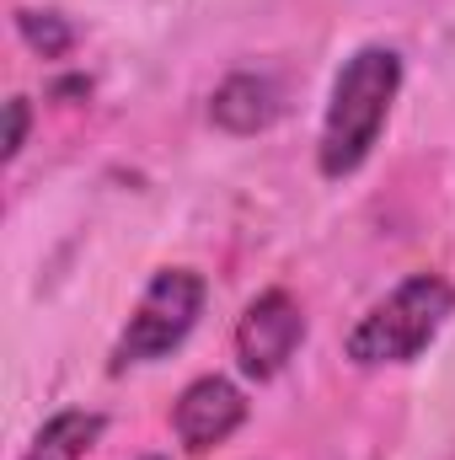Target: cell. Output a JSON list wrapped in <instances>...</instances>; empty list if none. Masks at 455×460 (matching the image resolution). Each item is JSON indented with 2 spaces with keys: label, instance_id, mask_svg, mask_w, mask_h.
<instances>
[{
  "label": "cell",
  "instance_id": "11",
  "mask_svg": "<svg viewBox=\"0 0 455 460\" xmlns=\"http://www.w3.org/2000/svg\"><path fill=\"white\" fill-rule=\"evenodd\" d=\"M139 460H166V456H139Z\"/></svg>",
  "mask_w": 455,
  "mask_h": 460
},
{
  "label": "cell",
  "instance_id": "4",
  "mask_svg": "<svg viewBox=\"0 0 455 460\" xmlns=\"http://www.w3.org/2000/svg\"><path fill=\"white\" fill-rule=\"evenodd\" d=\"M306 343V311L290 289H263L236 322V364L246 380H273Z\"/></svg>",
  "mask_w": 455,
  "mask_h": 460
},
{
  "label": "cell",
  "instance_id": "6",
  "mask_svg": "<svg viewBox=\"0 0 455 460\" xmlns=\"http://www.w3.org/2000/svg\"><path fill=\"white\" fill-rule=\"evenodd\" d=\"M284 113V92L273 75H257V70H236L215 86L210 97V118L226 128V134H263L273 128Z\"/></svg>",
  "mask_w": 455,
  "mask_h": 460
},
{
  "label": "cell",
  "instance_id": "10",
  "mask_svg": "<svg viewBox=\"0 0 455 460\" xmlns=\"http://www.w3.org/2000/svg\"><path fill=\"white\" fill-rule=\"evenodd\" d=\"M86 92H92V81H81V75H76V81H59V86H54V97H86Z\"/></svg>",
  "mask_w": 455,
  "mask_h": 460
},
{
  "label": "cell",
  "instance_id": "3",
  "mask_svg": "<svg viewBox=\"0 0 455 460\" xmlns=\"http://www.w3.org/2000/svg\"><path fill=\"white\" fill-rule=\"evenodd\" d=\"M204 295H210L204 273H193V268H161V273L145 284V295H139V305H134V316H129V327H123V338H118L113 369L166 358L172 348L199 327Z\"/></svg>",
  "mask_w": 455,
  "mask_h": 460
},
{
  "label": "cell",
  "instance_id": "7",
  "mask_svg": "<svg viewBox=\"0 0 455 460\" xmlns=\"http://www.w3.org/2000/svg\"><path fill=\"white\" fill-rule=\"evenodd\" d=\"M103 429H108L103 412L65 407V412H54V418L32 434V445H27L22 460H86V450L103 439Z\"/></svg>",
  "mask_w": 455,
  "mask_h": 460
},
{
  "label": "cell",
  "instance_id": "9",
  "mask_svg": "<svg viewBox=\"0 0 455 460\" xmlns=\"http://www.w3.org/2000/svg\"><path fill=\"white\" fill-rule=\"evenodd\" d=\"M27 123H32L27 97H11V102H5V161L22 155V145H27Z\"/></svg>",
  "mask_w": 455,
  "mask_h": 460
},
{
  "label": "cell",
  "instance_id": "2",
  "mask_svg": "<svg viewBox=\"0 0 455 460\" xmlns=\"http://www.w3.org/2000/svg\"><path fill=\"white\" fill-rule=\"evenodd\" d=\"M455 316V284L445 273H413L402 279L370 316H359V327L348 332V358L359 369H380V364H407L440 338V327Z\"/></svg>",
  "mask_w": 455,
  "mask_h": 460
},
{
  "label": "cell",
  "instance_id": "8",
  "mask_svg": "<svg viewBox=\"0 0 455 460\" xmlns=\"http://www.w3.org/2000/svg\"><path fill=\"white\" fill-rule=\"evenodd\" d=\"M16 32L32 54L43 59H65L76 49V27L59 16V11H16Z\"/></svg>",
  "mask_w": 455,
  "mask_h": 460
},
{
  "label": "cell",
  "instance_id": "1",
  "mask_svg": "<svg viewBox=\"0 0 455 460\" xmlns=\"http://www.w3.org/2000/svg\"><path fill=\"white\" fill-rule=\"evenodd\" d=\"M402 92V54L397 49H359L333 81V102H327V123H322V145H317V166L322 177H348L370 161L391 102Z\"/></svg>",
  "mask_w": 455,
  "mask_h": 460
},
{
  "label": "cell",
  "instance_id": "5",
  "mask_svg": "<svg viewBox=\"0 0 455 460\" xmlns=\"http://www.w3.org/2000/svg\"><path fill=\"white\" fill-rule=\"evenodd\" d=\"M241 423H246V396L230 385L226 375H204V380L183 385V396L172 407V429H177V439L193 456L220 450Z\"/></svg>",
  "mask_w": 455,
  "mask_h": 460
}]
</instances>
